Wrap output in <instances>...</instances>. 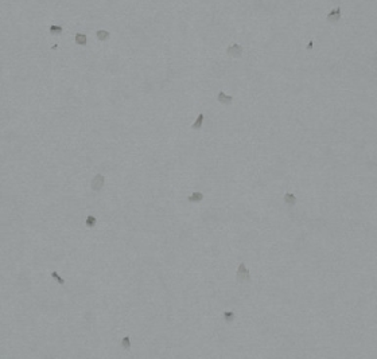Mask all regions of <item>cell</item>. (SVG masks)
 I'll return each mask as SVG.
<instances>
[{"label": "cell", "instance_id": "cell-8", "mask_svg": "<svg viewBox=\"0 0 377 359\" xmlns=\"http://www.w3.org/2000/svg\"><path fill=\"white\" fill-rule=\"evenodd\" d=\"M203 199V194L202 192H193V194L188 196V202H194V203H197V202H201V200Z\"/></svg>", "mask_w": 377, "mask_h": 359}, {"label": "cell", "instance_id": "cell-4", "mask_svg": "<svg viewBox=\"0 0 377 359\" xmlns=\"http://www.w3.org/2000/svg\"><path fill=\"white\" fill-rule=\"evenodd\" d=\"M340 19H341V8L340 7L330 11L329 15L326 16V20L329 23H337V22H340Z\"/></svg>", "mask_w": 377, "mask_h": 359}, {"label": "cell", "instance_id": "cell-1", "mask_svg": "<svg viewBox=\"0 0 377 359\" xmlns=\"http://www.w3.org/2000/svg\"><path fill=\"white\" fill-rule=\"evenodd\" d=\"M236 280L238 281V283H244V281H251V275H249V270L247 269L245 264L241 262L238 265L237 268V272H236Z\"/></svg>", "mask_w": 377, "mask_h": 359}, {"label": "cell", "instance_id": "cell-6", "mask_svg": "<svg viewBox=\"0 0 377 359\" xmlns=\"http://www.w3.org/2000/svg\"><path fill=\"white\" fill-rule=\"evenodd\" d=\"M203 118H205L203 113H199L198 117H197V120L194 121V124L191 125V129H194V131L201 129V128H202V124H203Z\"/></svg>", "mask_w": 377, "mask_h": 359}, {"label": "cell", "instance_id": "cell-7", "mask_svg": "<svg viewBox=\"0 0 377 359\" xmlns=\"http://www.w3.org/2000/svg\"><path fill=\"white\" fill-rule=\"evenodd\" d=\"M76 43L77 45H80V46H85L86 45V42H88V38H86V35L85 34H81V32H78V34H76Z\"/></svg>", "mask_w": 377, "mask_h": 359}, {"label": "cell", "instance_id": "cell-9", "mask_svg": "<svg viewBox=\"0 0 377 359\" xmlns=\"http://www.w3.org/2000/svg\"><path fill=\"white\" fill-rule=\"evenodd\" d=\"M284 202L288 204V206H295V203H296V198H295L294 194L287 192V194L284 195Z\"/></svg>", "mask_w": 377, "mask_h": 359}, {"label": "cell", "instance_id": "cell-2", "mask_svg": "<svg viewBox=\"0 0 377 359\" xmlns=\"http://www.w3.org/2000/svg\"><path fill=\"white\" fill-rule=\"evenodd\" d=\"M104 183H105L104 175L97 174V175H94L93 179H92V182H91V189H92L94 192H98V191L102 190V187H104Z\"/></svg>", "mask_w": 377, "mask_h": 359}, {"label": "cell", "instance_id": "cell-15", "mask_svg": "<svg viewBox=\"0 0 377 359\" xmlns=\"http://www.w3.org/2000/svg\"><path fill=\"white\" fill-rule=\"evenodd\" d=\"M121 347L124 350H130L131 348V340H130V336H124L123 340H121Z\"/></svg>", "mask_w": 377, "mask_h": 359}, {"label": "cell", "instance_id": "cell-12", "mask_svg": "<svg viewBox=\"0 0 377 359\" xmlns=\"http://www.w3.org/2000/svg\"><path fill=\"white\" fill-rule=\"evenodd\" d=\"M85 223H86V227H94V226L97 225V219H96V217H93V215H88V217H86V221H85Z\"/></svg>", "mask_w": 377, "mask_h": 359}, {"label": "cell", "instance_id": "cell-5", "mask_svg": "<svg viewBox=\"0 0 377 359\" xmlns=\"http://www.w3.org/2000/svg\"><path fill=\"white\" fill-rule=\"evenodd\" d=\"M217 100L221 102L222 105H230L233 102V97L232 96H226L224 92H220L217 96Z\"/></svg>", "mask_w": 377, "mask_h": 359}, {"label": "cell", "instance_id": "cell-10", "mask_svg": "<svg viewBox=\"0 0 377 359\" xmlns=\"http://www.w3.org/2000/svg\"><path fill=\"white\" fill-rule=\"evenodd\" d=\"M96 36H97L98 41H102V42H104V41H106V39H108V38L110 36V34L106 31V30H98V31L96 32Z\"/></svg>", "mask_w": 377, "mask_h": 359}, {"label": "cell", "instance_id": "cell-11", "mask_svg": "<svg viewBox=\"0 0 377 359\" xmlns=\"http://www.w3.org/2000/svg\"><path fill=\"white\" fill-rule=\"evenodd\" d=\"M50 34H53V35H61L62 34V31H63V28H62V26H50Z\"/></svg>", "mask_w": 377, "mask_h": 359}, {"label": "cell", "instance_id": "cell-16", "mask_svg": "<svg viewBox=\"0 0 377 359\" xmlns=\"http://www.w3.org/2000/svg\"><path fill=\"white\" fill-rule=\"evenodd\" d=\"M311 49H312V41H311L310 43H308V46H307V50H311Z\"/></svg>", "mask_w": 377, "mask_h": 359}, {"label": "cell", "instance_id": "cell-13", "mask_svg": "<svg viewBox=\"0 0 377 359\" xmlns=\"http://www.w3.org/2000/svg\"><path fill=\"white\" fill-rule=\"evenodd\" d=\"M234 318H236L234 312H230V311L224 312V320H225L226 323H232L233 320H234Z\"/></svg>", "mask_w": 377, "mask_h": 359}, {"label": "cell", "instance_id": "cell-14", "mask_svg": "<svg viewBox=\"0 0 377 359\" xmlns=\"http://www.w3.org/2000/svg\"><path fill=\"white\" fill-rule=\"evenodd\" d=\"M51 277L57 281V283L59 284V285H65V280L62 279L61 276H59V273L58 272H51Z\"/></svg>", "mask_w": 377, "mask_h": 359}, {"label": "cell", "instance_id": "cell-3", "mask_svg": "<svg viewBox=\"0 0 377 359\" xmlns=\"http://www.w3.org/2000/svg\"><path fill=\"white\" fill-rule=\"evenodd\" d=\"M226 54H228L229 57H233V58H240L242 55V46H240L237 43L229 46V47L226 49Z\"/></svg>", "mask_w": 377, "mask_h": 359}]
</instances>
